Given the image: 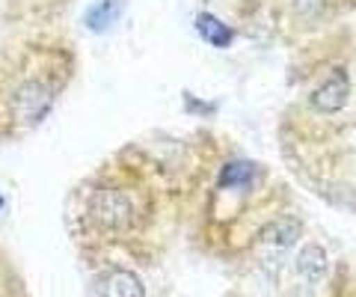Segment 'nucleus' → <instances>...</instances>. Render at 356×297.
Wrapping results in <instances>:
<instances>
[{
  "label": "nucleus",
  "mask_w": 356,
  "mask_h": 297,
  "mask_svg": "<svg viewBox=\"0 0 356 297\" xmlns=\"http://www.w3.org/2000/svg\"><path fill=\"white\" fill-rule=\"evenodd\" d=\"M89 214L95 223H102L107 229H125L134 217V205L128 200V193H122L116 188H102L89 196Z\"/></svg>",
  "instance_id": "f257e3e1"
},
{
  "label": "nucleus",
  "mask_w": 356,
  "mask_h": 297,
  "mask_svg": "<svg viewBox=\"0 0 356 297\" xmlns=\"http://www.w3.org/2000/svg\"><path fill=\"white\" fill-rule=\"evenodd\" d=\"M348 93H350L348 74H344V69H336L315 93H312L309 104L315 110H321V113H339L344 107V102H348Z\"/></svg>",
  "instance_id": "f03ea898"
},
{
  "label": "nucleus",
  "mask_w": 356,
  "mask_h": 297,
  "mask_svg": "<svg viewBox=\"0 0 356 297\" xmlns=\"http://www.w3.org/2000/svg\"><path fill=\"white\" fill-rule=\"evenodd\" d=\"M54 102V93L44 90L42 83L30 81V83H21L15 90V110L21 113L24 122H39V119L48 113V107Z\"/></svg>",
  "instance_id": "7ed1b4c3"
},
{
  "label": "nucleus",
  "mask_w": 356,
  "mask_h": 297,
  "mask_svg": "<svg viewBox=\"0 0 356 297\" xmlns=\"http://www.w3.org/2000/svg\"><path fill=\"white\" fill-rule=\"evenodd\" d=\"M95 294L98 297H143L146 289H143L137 273H131V271H107V273L98 277Z\"/></svg>",
  "instance_id": "20e7f679"
},
{
  "label": "nucleus",
  "mask_w": 356,
  "mask_h": 297,
  "mask_svg": "<svg viewBox=\"0 0 356 297\" xmlns=\"http://www.w3.org/2000/svg\"><path fill=\"white\" fill-rule=\"evenodd\" d=\"M294 268H297V273H300V280H306V282H321V280L327 277V271H330L327 250L321 247V244H306L303 250L297 252Z\"/></svg>",
  "instance_id": "39448f33"
},
{
  "label": "nucleus",
  "mask_w": 356,
  "mask_h": 297,
  "mask_svg": "<svg viewBox=\"0 0 356 297\" xmlns=\"http://www.w3.org/2000/svg\"><path fill=\"white\" fill-rule=\"evenodd\" d=\"M297 238H300V220L294 217H280V220H273V223H267L261 229V235L259 241L264 247H273V250H288V247H294L297 244Z\"/></svg>",
  "instance_id": "423d86ee"
},
{
  "label": "nucleus",
  "mask_w": 356,
  "mask_h": 297,
  "mask_svg": "<svg viewBox=\"0 0 356 297\" xmlns=\"http://www.w3.org/2000/svg\"><path fill=\"white\" fill-rule=\"evenodd\" d=\"M252 175H255V167L247 161H235V163H226L220 172V184L222 188H250L252 184Z\"/></svg>",
  "instance_id": "0eeeda50"
},
{
  "label": "nucleus",
  "mask_w": 356,
  "mask_h": 297,
  "mask_svg": "<svg viewBox=\"0 0 356 297\" xmlns=\"http://www.w3.org/2000/svg\"><path fill=\"white\" fill-rule=\"evenodd\" d=\"M196 30L202 33V39L211 42V45H229L232 42V30L222 24V21H217L214 15H208V13H202L196 18Z\"/></svg>",
  "instance_id": "6e6552de"
},
{
  "label": "nucleus",
  "mask_w": 356,
  "mask_h": 297,
  "mask_svg": "<svg viewBox=\"0 0 356 297\" xmlns=\"http://www.w3.org/2000/svg\"><path fill=\"white\" fill-rule=\"evenodd\" d=\"M113 9H116V3L113 0H107V3H102V6H95L92 13H89V27H95V30H104L110 21H113Z\"/></svg>",
  "instance_id": "1a4fd4ad"
},
{
  "label": "nucleus",
  "mask_w": 356,
  "mask_h": 297,
  "mask_svg": "<svg viewBox=\"0 0 356 297\" xmlns=\"http://www.w3.org/2000/svg\"><path fill=\"white\" fill-rule=\"evenodd\" d=\"M0 208H3V200H0Z\"/></svg>",
  "instance_id": "9d476101"
}]
</instances>
